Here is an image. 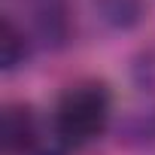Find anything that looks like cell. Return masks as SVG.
Returning <instances> with one entry per match:
<instances>
[{"instance_id":"6da1fadb","label":"cell","mask_w":155,"mask_h":155,"mask_svg":"<svg viewBox=\"0 0 155 155\" xmlns=\"http://www.w3.org/2000/svg\"><path fill=\"white\" fill-rule=\"evenodd\" d=\"M113 116L107 82H79L61 94L55 107V134L64 146H85L97 140Z\"/></svg>"},{"instance_id":"7a4b0ae2","label":"cell","mask_w":155,"mask_h":155,"mask_svg":"<svg viewBox=\"0 0 155 155\" xmlns=\"http://www.w3.org/2000/svg\"><path fill=\"white\" fill-rule=\"evenodd\" d=\"M37 113L31 104H6L0 116V146L6 155H25L37 149Z\"/></svg>"},{"instance_id":"3957f363","label":"cell","mask_w":155,"mask_h":155,"mask_svg":"<svg viewBox=\"0 0 155 155\" xmlns=\"http://www.w3.org/2000/svg\"><path fill=\"white\" fill-rule=\"evenodd\" d=\"M94 15L104 28L128 34L146 18V3L143 0H94Z\"/></svg>"},{"instance_id":"277c9868","label":"cell","mask_w":155,"mask_h":155,"mask_svg":"<svg viewBox=\"0 0 155 155\" xmlns=\"http://www.w3.org/2000/svg\"><path fill=\"white\" fill-rule=\"evenodd\" d=\"M34 40L25 34L21 25H15L12 15H3L0 21V61H3V73H15L28 64Z\"/></svg>"},{"instance_id":"5b68a950","label":"cell","mask_w":155,"mask_h":155,"mask_svg":"<svg viewBox=\"0 0 155 155\" xmlns=\"http://www.w3.org/2000/svg\"><path fill=\"white\" fill-rule=\"evenodd\" d=\"M25 155H67L61 146H37V149H31V152H25Z\"/></svg>"}]
</instances>
